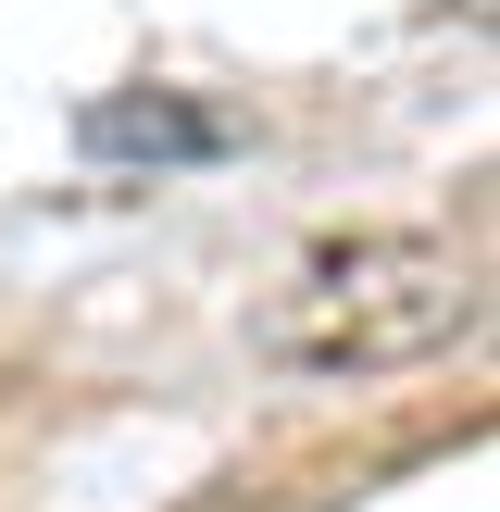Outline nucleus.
I'll return each mask as SVG.
<instances>
[{
	"label": "nucleus",
	"mask_w": 500,
	"mask_h": 512,
	"mask_svg": "<svg viewBox=\"0 0 500 512\" xmlns=\"http://www.w3.org/2000/svg\"><path fill=\"white\" fill-rule=\"evenodd\" d=\"M463 325H475V263L450 238H350V250H313L288 288H263L250 350L288 375H388L450 350Z\"/></svg>",
	"instance_id": "obj_1"
},
{
	"label": "nucleus",
	"mask_w": 500,
	"mask_h": 512,
	"mask_svg": "<svg viewBox=\"0 0 500 512\" xmlns=\"http://www.w3.org/2000/svg\"><path fill=\"white\" fill-rule=\"evenodd\" d=\"M75 138H88V163H213V150H238V113L175 88H113L75 113Z\"/></svg>",
	"instance_id": "obj_2"
},
{
	"label": "nucleus",
	"mask_w": 500,
	"mask_h": 512,
	"mask_svg": "<svg viewBox=\"0 0 500 512\" xmlns=\"http://www.w3.org/2000/svg\"><path fill=\"white\" fill-rule=\"evenodd\" d=\"M175 512H300V488H275V500H250V475H225V488H188Z\"/></svg>",
	"instance_id": "obj_3"
}]
</instances>
